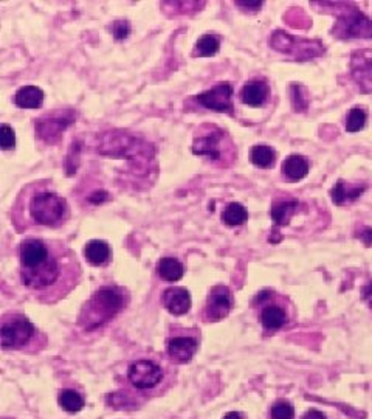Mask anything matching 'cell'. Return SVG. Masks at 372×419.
Wrapping results in <instances>:
<instances>
[{"mask_svg": "<svg viewBox=\"0 0 372 419\" xmlns=\"http://www.w3.org/2000/svg\"><path fill=\"white\" fill-rule=\"evenodd\" d=\"M20 281L35 297L53 305L72 292L81 279V266L62 241L25 238L19 245Z\"/></svg>", "mask_w": 372, "mask_h": 419, "instance_id": "1", "label": "cell"}, {"mask_svg": "<svg viewBox=\"0 0 372 419\" xmlns=\"http://www.w3.org/2000/svg\"><path fill=\"white\" fill-rule=\"evenodd\" d=\"M11 216L14 227L19 231L58 229L68 221L70 207L50 181H36L20 190L14 200Z\"/></svg>", "mask_w": 372, "mask_h": 419, "instance_id": "2", "label": "cell"}, {"mask_svg": "<svg viewBox=\"0 0 372 419\" xmlns=\"http://www.w3.org/2000/svg\"><path fill=\"white\" fill-rule=\"evenodd\" d=\"M129 295L123 287L103 286L92 293L90 300L85 303L78 323L85 331H95L108 323L126 308Z\"/></svg>", "mask_w": 372, "mask_h": 419, "instance_id": "3", "label": "cell"}, {"mask_svg": "<svg viewBox=\"0 0 372 419\" xmlns=\"http://www.w3.org/2000/svg\"><path fill=\"white\" fill-rule=\"evenodd\" d=\"M192 154L205 157L216 168H230L237 157L236 145L227 130L211 123L200 124L194 130Z\"/></svg>", "mask_w": 372, "mask_h": 419, "instance_id": "4", "label": "cell"}, {"mask_svg": "<svg viewBox=\"0 0 372 419\" xmlns=\"http://www.w3.org/2000/svg\"><path fill=\"white\" fill-rule=\"evenodd\" d=\"M0 344L5 351H33L30 346L41 349L45 346V337L36 326L22 314H6L0 326Z\"/></svg>", "mask_w": 372, "mask_h": 419, "instance_id": "5", "label": "cell"}, {"mask_svg": "<svg viewBox=\"0 0 372 419\" xmlns=\"http://www.w3.org/2000/svg\"><path fill=\"white\" fill-rule=\"evenodd\" d=\"M337 8V22L333 23L330 35L338 39H371L372 37V19L361 13L359 8L351 4H332Z\"/></svg>", "mask_w": 372, "mask_h": 419, "instance_id": "6", "label": "cell"}, {"mask_svg": "<svg viewBox=\"0 0 372 419\" xmlns=\"http://www.w3.org/2000/svg\"><path fill=\"white\" fill-rule=\"evenodd\" d=\"M270 47L273 50L285 54L293 61H310L324 54V44L316 39H302L292 36L284 30H276L270 36Z\"/></svg>", "mask_w": 372, "mask_h": 419, "instance_id": "7", "label": "cell"}, {"mask_svg": "<svg viewBox=\"0 0 372 419\" xmlns=\"http://www.w3.org/2000/svg\"><path fill=\"white\" fill-rule=\"evenodd\" d=\"M165 377V371L157 362L138 359L128 367V380L137 391H151L157 388Z\"/></svg>", "mask_w": 372, "mask_h": 419, "instance_id": "8", "label": "cell"}, {"mask_svg": "<svg viewBox=\"0 0 372 419\" xmlns=\"http://www.w3.org/2000/svg\"><path fill=\"white\" fill-rule=\"evenodd\" d=\"M232 308H235V295L230 287L223 284L213 286L202 309V318L206 323L221 322L230 315Z\"/></svg>", "mask_w": 372, "mask_h": 419, "instance_id": "9", "label": "cell"}, {"mask_svg": "<svg viewBox=\"0 0 372 419\" xmlns=\"http://www.w3.org/2000/svg\"><path fill=\"white\" fill-rule=\"evenodd\" d=\"M75 121V112L72 109H64V111H56L49 115H44L37 119L35 123L36 138L41 140L45 145H54L59 142L62 135L70 124Z\"/></svg>", "mask_w": 372, "mask_h": 419, "instance_id": "10", "label": "cell"}, {"mask_svg": "<svg viewBox=\"0 0 372 419\" xmlns=\"http://www.w3.org/2000/svg\"><path fill=\"white\" fill-rule=\"evenodd\" d=\"M232 97H235V89H232V85L230 83H219L216 84L214 87L196 95V101L200 106L209 109V111L235 115V103H232Z\"/></svg>", "mask_w": 372, "mask_h": 419, "instance_id": "11", "label": "cell"}, {"mask_svg": "<svg viewBox=\"0 0 372 419\" xmlns=\"http://www.w3.org/2000/svg\"><path fill=\"white\" fill-rule=\"evenodd\" d=\"M199 349V340L194 334H170L166 340V354L177 365L192 360Z\"/></svg>", "mask_w": 372, "mask_h": 419, "instance_id": "12", "label": "cell"}, {"mask_svg": "<svg viewBox=\"0 0 372 419\" xmlns=\"http://www.w3.org/2000/svg\"><path fill=\"white\" fill-rule=\"evenodd\" d=\"M351 76L363 93H372V50L361 49L351 54Z\"/></svg>", "mask_w": 372, "mask_h": 419, "instance_id": "13", "label": "cell"}, {"mask_svg": "<svg viewBox=\"0 0 372 419\" xmlns=\"http://www.w3.org/2000/svg\"><path fill=\"white\" fill-rule=\"evenodd\" d=\"M271 298V292L270 291H262L258 295H256L254 305H261V323L264 326V329L267 331H278L281 329L283 326L289 322V315H287L285 309L283 306L276 305V303H267Z\"/></svg>", "mask_w": 372, "mask_h": 419, "instance_id": "14", "label": "cell"}, {"mask_svg": "<svg viewBox=\"0 0 372 419\" xmlns=\"http://www.w3.org/2000/svg\"><path fill=\"white\" fill-rule=\"evenodd\" d=\"M161 303L169 314L185 315L191 309V295L185 287L173 286L163 292Z\"/></svg>", "mask_w": 372, "mask_h": 419, "instance_id": "15", "label": "cell"}, {"mask_svg": "<svg viewBox=\"0 0 372 419\" xmlns=\"http://www.w3.org/2000/svg\"><path fill=\"white\" fill-rule=\"evenodd\" d=\"M239 98L248 107H262L270 98V85L264 80L247 81L240 89Z\"/></svg>", "mask_w": 372, "mask_h": 419, "instance_id": "16", "label": "cell"}, {"mask_svg": "<svg viewBox=\"0 0 372 419\" xmlns=\"http://www.w3.org/2000/svg\"><path fill=\"white\" fill-rule=\"evenodd\" d=\"M299 208V200L297 199H281L273 202L270 210L271 221L275 222V227H284V225H289L292 217L297 214ZM275 229V230H276Z\"/></svg>", "mask_w": 372, "mask_h": 419, "instance_id": "17", "label": "cell"}, {"mask_svg": "<svg viewBox=\"0 0 372 419\" xmlns=\"http://www.w3.org/2000/svg\"><path fill=\"white\" fill-rule=\"evenodd\" d=\"M84 255L85 260L89 261V264L95 267L106 266V264L111 261L112 258V250L111 245H108L106 241L101 239H92L84 247Z\"/></svg>", "mask_w": 372, "mask_h": 419, "instance_id": "18", "label": "cell"}, {"mask_svg": "<svg viewBox=\"0 0 372 419\" xmlns=\"http://www.w3.org/2000/svg\"><path fill=\"white\" fill-rule=\"evenodd\" d=\"M310 169V163L304 157V155H298V154H292L283 162V176L285 178H289L290 182H298L301 178H304L309 174Z\"/></svg>", "mask_w": 372, "mask_h": 419, "instance_id": "19", "label": "cell"}, {"mask_svg": "<svg viewBox=\"0 0 372 419\" xmlns=\"http://www.w3.org/2000/svg\"><path fill=\"white\" fill-rule=\"evenodd\" d=\"M42 103L44 92L37 85H22L14 95V104L20 109H39Z\"/></svg>", "mask_w": 372, "mask_h": 419, "instance_id": "20", "label": "cell"}, {"mask_svg": "<svg viewBox=\"0 0 372 419\" xmlns=\"http://www.w3.org/2000/svg\"><path fill=\"white\" fill-rule=\"evenodd\" d=\"M364 190H366V185L354 186V185H349L347 182H345L343 178H340V181H337V183L333 185V188L330 190L332 202L335 205H343L345 202L360 198L364 193Z\"/></svg>", "mask_w": 372, "mask_h": 419, "instance_id": "21", "label": "cell"}, {"mask_svg": "<svg viewBox=\"0 0 372 419\" xmlns=\"http://www.w3.org/2000/svg\"><path fill=\"white\" fill-rule=\"evenodd\" d=\"M157 274L163 279V281L168 283H175L180 281L185 274L183 264L173 256H165L157 262Z\"/></svg>", "mask_w": 372, "mask_h": 419, "instance_id": "22", "label": "cell"}, {"mask_svg": "<svg viewBox=\"0 0 372 419\" xmlns=\"http://www.w3.org/2000/svg\"><path fill=\"white\" fill-rule=\"evenodd\" d=\"M219 49H221V37L216 33H205L196 42L192 56L211 58V56H214V54H217Z\"/></svg>", "mask_w": 372, "mask_h": 419, "instance_id": "23", "label": "cell"}, {"mask_svg": "<svg viewBox=\"0 0 372 419\" xmlns=\"http://www.w3.org/2000/svg\"><path fill=\"white\" fill-rule=\"evenodd\" d=\"M250 160L254 166L268 169L275 165L276 151L268 145H254L250 152Z\"/></svg>", "mask_w": 372, "mask_h": 419, "instance_id": "24", "label": "cell"}, {"mask_svg": "<svg viewBox=\"0 0 372 419\" xmlns=\"http://www.w3.org/2000/svg\"><path fill=\"white\" fill-rule=\"evenodd\" d=\"M222 221L228 227H239L248 221V212L247 208L239 204V202H231L222 212Z\"/></svg>", "mask_w": 372, "mask_h": 419, "instance_id": "25", "label": "cell"}, {"mask_svg": "<svg viewBox=\"0 0 372 419\" xmlns=\"http://www.w3.org/2000/svg\"><path fill=\"white\" fill-rule=\"evenodd\" d=\"M58 403L62 410L68 411V413H78L85 407V399L81 393L66 388V390L59 391Z\"/></svg>", "mask_w": 372, "mask_h": 419, "instance_id": "26", "label": "cell"}, {"mask_svg": "<svg viewBox=\"0 0 372 419\" xmlns=\"http://www.w3.org/2000/svg\"><path fill=\"white\" fill-rule=\"evenodd\" d=\"M366 120H368V114L364 111V107L354 106L347 114L346 130L351 132V134L360 132L364 128V124H366Z\"/></svg>", "mask_w": 372, "mask_h": 419, "instance_id": "27", "label": "cell"}, {"mask_svg": "<svg viewBox=\"0 0 372 419\" xmlns=\"http://www.w3.org/2000/svg\"><path fill=\"white\" fill-rule=\"evenodd\" d=\"M290 97L292 106L294 112H306L309 109V93L304 85L292 84L290 85Z\"/></svg>", "mask_w": 372, "mask_h": 419, "instance_id": "28", "label": "cell"}, {"mask_svg": "<svg viewBox=\"0 0 372 419\" xmlns=\"http://www.w3.org/2000/svg\"><path fill=\"white\" fill-rule=\"evenodd\" d=\"M273 419H294V408L289 401H278L271 407Z\"/></svg>", "mask_w": 372, "mask_h": 419, "instance_id": "29", "label": "cell"}, {"mask_svg": "<svg viewBox=\"0 0 372 419\" xmlns=\"http://www.w3.org/2000/svg\"><path fill=\"white\" fill-rule=\"evenodd\" d=\"M0 145H2L4 151L14 150V146H16L14 130L10 124H6V123H2V126H0Z\"/></svg>", "mask_w": 372, "mask_h": 419, "instance_id": "30", "label": "cell"}, {"mask_svg": "<svg viewBox=\"0 0 372 419\" xmlns=\"http://www.w3.org/2000/svg\"><path fill=\"white\" fill-rule=\"evenodd\" d=\"M112 35L116 41H123L130 35V23L128 20H115L112 23Z\"/></svg>", "mask_w": 372, "mask_h": 419, "instance_id": "31", "label": "cell"}, {"mask_svg": "<svg viewBox=\"0 0 372 419\" xmlns=\"http://www.w3.org/2000/svg\"><path fill=\"white\" fill-rule=\"evenodd\" d=\"M262 2H236L237 8H242V11H259L262 8Z\"/></svg>", "mask_w": 372, "mask_h": 419, "instance_id": "32", "label": "cell"}, {"mask_svg": "<svg viewBox=\"0 0 372 419\" xmlns=\"http://www.w3.org/2000/svg\"><path fill=\"white\" fill-rule=\"evenodd\" d=\"M107 199H108V193H106V191H97V193H93L92 196H89V202H92V204H95V205L101 204V202H104Z\"/></svg>", "mask_w": 372, "mask_h": 419, "instance_id": "33", "label": "cell"}, {"mask_svg": "<svg viewBox=\"0 0 372 419\" xmlns=\"http://www.w3.org/2000/svg\"><path fill=\"white\" fill-rule=\"evenodd\" d=\"M302 419H326V415L320 410H309Z\"/></svg>", "mask_w": 372, "mask_h": 419, "instance_id": "34", "label": "cell"}, {"mask_svg": "<svg viewBox=\"0 0 372 419\" xmlns=\"http://www.w3.org/2000/svg\"><path fill=\"white\" fill-rule=\"evenodd\" d=\"M360 238L364 241V244H366L368 247H371V244H372V229H371V227L364 229V230L361 231Z\"/></svg>", "mask_w": 372, "mask_h": 419, "instance_id": "35", "label": "cell"}, {"mask_svg": "<svg viewBox=\"0 0 372 419\" xmlns=\"http://www.w3.org/2000/svg\"><path fill=\"white\" fill-rule=\"evenodd\" d=\"M222 419H244L242 415L237 413V411H228L227 415H225Z\"/></svg>", "mask_w": 372, "mask_h": 419, "instance_id": "36", "label": "cell"}, {"mask_svg": "<svg viewBox=\"0 0 372 419\" xmlns=\"http://www.w3.org/2000/svg\"><path fill=\"white\" fill-rule=\"evenodd\" d=\"M363 297L364 298H371L372 297V283L368 287H364V289H363Z\"/></svg>", "mask_w": 372, "mask_h": 419, "instance_id": "37", "label": "cell"}, {"mask_svg": "<svg viewBox=\"0 0 372 419\" xmlns=\"http://www.w3.org/2000/svg\"><path fill=\"white\" fill-rule=\"evenodd\" d=\"M371 308H372V301H371Z\"/></svg>", "mask_w": 372, "mask_h": 419, "instance_id": "38", "label": "cell"}]
</instances>
